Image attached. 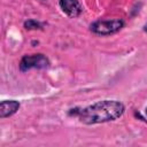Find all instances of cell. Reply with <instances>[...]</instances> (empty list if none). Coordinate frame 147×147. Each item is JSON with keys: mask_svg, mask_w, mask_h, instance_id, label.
<instances>
[{"mask_svg": "<svg viewBox=\"0 0 147 147\" xmlns=\"http://www.w3.org/2000/svg\"><path fill=\"white\" fill-rule=\"evenodd\" d=\"M124 110L125 107L121 101L102 100L80 109L77 111V115L80 122L85 124H99L119 118Z\"/></svg>", "mask_w": 147, "mask_h": 147, "instance_id": "1", "label": "cell"}, {"mask_svg": "<svg viewBox=\"0 0 147 147\" xmlns=\"http://www.w3.org/2000/svg\"><path fill=\"white\" fill-rule=\"evenodd\" d=\"M124 26V21L121 18H113V20H99L93 22L90 25V29L95 34L107 36L119 31Z\"/></svg>", "mask_w": 147, "mask_h": 147, "instance_id": "2", "label": "cell"}, {"mask_svg": "<svg viewBox=\"0 0 147 147\" xmlns=\"http://www.w3.org/2000/svg\"><path fill=\"white\" fill-rule=\"evenodd\" d=\"M49 64L48 59L44 54H32L24 55L20 63V69L26 71L30 69H45Z\"/></svg>", "mask_w": 147, "mask_h": 147, "instance_id": "3", "label": "cell"}, {"mask_svg": "<svg viewBox=\"0 0 147 147\" xmlns=\"http://www.w3.org/2000/svg\"><path fill=\"white\" fill-rule=\"evenodd\" d=\"M59 5L62 11L70 17H77L83 10L82 6L77 0H60Z\"/></svg>", "mask_w": 147, "mask_h": 147, "instance_id": "4", "label": "cell"}, {"mask_svg": "<svg viewBox=\"0 0 147 147\" xmlns=\"http://www.w3.org/2000/svg\"><path fill=\"white\" fill-rule=\"evenodd\" d=\"M20 108V102L15 100H6L0 105V117L6 118L8 116L14 115Z\"/></svg>", "mask_w": 147, "mask_h": 147, "instance_id": "5", "label": "cell"}, {"mask_svg": "<svg viewBox=\"0 0 147 147\" xmlns=\"http://www.w3.org/2000/svg\"><path fill=\"white\" fill-rule=\"evenodd\" d=\"M24 26H25V29L31 30V29H39V28H41V24L39 22L34 21V20H29L28 22L24 23Z\"/></svg>", "mask_w": 147, "mask_h": 147, "instance_id": "6", "label": "cell"}, {"mask_svg": "<svg viewBox=\"0 0 147 147\" xmlns=\"http://www.w3.org/2000/svg\"><path fill=\"white\" fill-rule=\"evenodd\" d=\"M144 30H145V31H146V32H147V24H146V25H145V28H144Z\"/></svg>", "mask_w": 147, "mask_h": 147, "instance_id": "7", "label": "cell"}, {"mask_svg": "<svg viewBox=\"0 0 147 147\" xmlns=\"http://www.w3.org/2000/svg\"><path fill=\"white\" fill-rule=\"evenodd\" d=\"M146 115H147V108H146Z\"/></svg>", "mask_w": 147, "mask_h": 147, "instance_id": "8", "label": "cell"}, {"mask_svg": "<svg viewBox=\"0 0 147 147\" xmlns=\"http://www.w3.org/2000/svg\"><path fill=\"white\" fill-rule=\"evenodd\" d=\"M42 1H45V0H42Z\"/></svg>", "mask_w": 147, "mask_h": 147, "instance_id": "9", "label": "cell"}]
</instances>
